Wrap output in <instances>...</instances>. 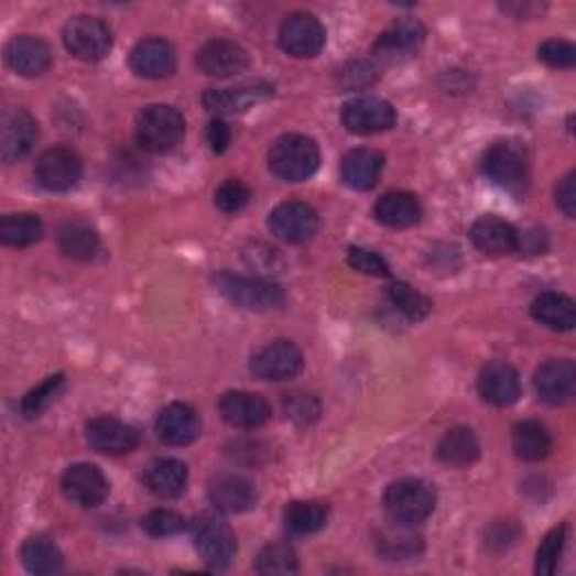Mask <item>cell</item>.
Returning a JSON list of instances; mask_svg holds the SVG:
<instances>
[{
    "mask_svg": "<svg viewBox=\"0 0 576 576\" xmlns=\"http://www.w3.org/2000/svg\"><path fill=\"white\" fill-rule=\"evenodd\" d=\"M383 507L394 525L416 528L433 515L437 507V491L426 480L405 478L388 487Z\"/></svg>",
    "mask_w": 576,
    "mask_h": 576,
    "instance_id": "obj_1",
    "label": "cell"
},
{
    "mask_svg": "<svg viewBox=\"0 0 576 576\" xmlns=\"http://www.w3.org/2000/svg\"><path fill=\"white\" fill-rule=\"evenodd\" d=\"M269 167L286 183H302L318 172L320 149L316 140L300 133H286L271 144Z\"/></svg>",
    "mask_w": 576,
    "mask_h": 576,
    "instance_id": "obj_2",
    "label": "cell"
},
{
    "mask_svg": "<svg viewBox=\"0 0 576 576\" xmlns=\"http://www.w3.org/2000/svg\"><path fill=\"white\" fill-rule=\"evenodd\" d=\"M138 144L151 153H167L185 138V118L167 104H151L135 120Z\"/></svg>",
    "mask_w": 576,
    "mask_h": 576,
    "instance_id": "obj_3",
    "label": "cell"
},
{
    "mask_svg": "<svg viewBox=\"0 0 576 576\" xmlns=\"http://www.w3.org/2000/svg\"><path fill=\"white\" fill-rule=\"evenodd\" d=\"M215 284L228 302H232L235 306H239L243 311H252V313L278 311L286 302L282 286H278L271 280L221 273L215 278Z\"/></svg>",
    "mask_w": 576,
    "mask_h": 576,
    "instance_id": "obj_4",
    "label": "cell"
},
{
    "mask_svg": "<svg viewBox=\"0 0 576 576\" xmlns=\"http://www.w3.org/2000/svg\"><path fill=\"white\" fill-rule=\"evenodd\" d=\"M192 541L198 556L213 567H228L237 554V539L228 522L215 513L205 511L192 522Z\"/></svg>",
    "mask_w": 576,
    "mask_h": 576,
    "instance_id": "obj_5",
    "label": "cell"
},
{
    "mask_svg": "<svg viewBox=\"0 0 576 576\" xmlns=\"http://www.w3.org/2000/svg\"><path fill=\"white\" fill-rule=\"evenodd\" d=\"M64 45L70 55L84 64H97L109 57L113 34L97 17H75L64 28Z\"/></svg>",
    "mask_w": 576,
    "mask_h": 576,
    "instance_id": "obj_6",
    "label": "cell"
},
{
    "mask_svg": "<svg viewBox=\"0 0 576 576\" xmlns=\"http://www.w3.org/2000/svg\"><path fill=\"white\" fill-rule=\"evenodd\" d=\"M482 170L489 181L509 192H520L528 185L530 167L528 155L515 142H496L489 146L482 161Z\"/></svg>",
    "mask_w": 576,
    "mask_h": 576,
    "instance_id": "obj_7",
    "label": "cell"
},
{
    "mask_svg": "<svg viewBox=\"0 0 576 576\" xmlns=\"http://www.w3.org/2000/svg\"><path fill=\"white\" fill-rule=\"evenodd\" d=\"M327 41L323 23L308 12H293L280 25V45L295 59L318 57Z\"/></svg>",
    "mask_w": 576,
    "mask_h": 576,
    "instance_id": "obj_8",
    "label": "cell"
},
{
    "mask_svg": "<svg viewBox=\"0 0 576 576\" xmlns=\"http://www.w3.org/2000/svg\"><path fill=\"white\" fill-rule=\"evenodd\" d=\"M84 165L79 153L70 146H50L45 149L34 167L39 185L47 192H70L81 178Z\"/></svg>",
    "mask_w": 576,
    "mask_h": 576,
    "instance_id": "obj_9",
    "label": "cell"
},
{
    "mask_svg": "<svg viewBox=\"0 0 576 576\" xmlns=\"http://www.w3.org/2000/svg\"><path fill=\"white\" fill-rule=\"evenodd\" d=\"M340 122L354 135H374L396 124V111L381 97H356L343 107Z\"/></svg>",
    "mask_w": 576,
    "mask_h": 576,
    "instance_id": "obj_10",
    "label": "cell"
},
{
    "mask_svg": "<svg viewBox=\"0 0 576 576\" xmlns=\"http://www.w3.org/2000/svg\"><path fill=\"white\" fill-rule=\"evenodd\" d=\"M302 351L291 340H275L267 347H261L250 360L252 377L271 383L291 381L302 372Z\"/></svg>",
    "mask_w": 576,
    "mask_h": 576,
    "instance_id": "obj_11",
    "label": "cell"
},
{
    "mask_svg": "<svg viewBox=\"0 0 576 576\" xmlns=\"http://www.w3.org/2000/svg\"><path fill=\"white\" fill-rule=\"evenodd\" d=\"M320 226L318 213L308 203L302 200H286L278 205L271 217H269V228L271 232L286 241V243H306L316 237Z\"/></svg>",
    "mask_w": 576,
    "mask_h": 576,
    "instance_id": "obj_12",
    "label": "cell"
},
{
    "mask_svg": "<svg viewBox=\"0 0 576 576\" xmlns=\"http://www.w3.org/2000/svg\"><path fill=\"white\" fill-rule=\"evenodd\" d=\"M64 496L84 509H95L109 498V480L95 464H73L62 478Z\"/></svg>",
    "mask_w": 576,
    "mask_h": 576,
    "instance_id": "obj_13",
    "label": "cell"
},
{
    "mask_svg": "<svg viewBox=\"0 0 576 576\" xmlns=\"http://www.w3.org/2000/svg\"><path fill=\"white\" fill-rule=\"evenodd\" d=\"M424 39H426V30L422 23L414 19H403L379 36L372 52L379 62L399 64L414 57L419 47L424 45Z\"/></svg>",
    "mask_w": 576,
    "mask_h": 576,
    "instance_id": "obj_14",
    "label": "cell"
},
{
    "mask_svg": "<svg viewBox=\"0 0 576 576\" xmlns=\"http://www.w3.org/2000/svg\"><path fill=\"white\" fill-rule=\"evenodd\" d=\"M198 68L207 77L228 79L243 73L250 66V57L243 45L228 39H215L198 50Z\"/></svg>",
    "mask_w": 576,
    "mask_h": 576,
    "instance_id": "obj_15",
    "label": "cell"
},
{
    "mask_svg": "<svg viewBox=\"0 0 576 576\" xmlns=\"http://www.w3.org/2000/svg\"><path fill=\"white\" fill-rule=\"evenodd\" d=\"M86 439L101 455H127L135 450L140 435L116 416H95L86 424Z\"/></svg>",
    "mask_w": 576,
    "mask_h": 576,
    "instance_id": "obj_16",
    "label": "cell"
},
{
    "mask_svg": "<svg viewBox=\"0 0 576 576\" xmlns=\"http://www.w3.org/2000/svg\"><path fill=\"white\" fill-rule=\"evenodd\" d=\"M129 66L144 79L172 77L176 70V50L165 39H142L131 50Z\"/></svg>",
    "mask_w": 576,
    "mask_h": 576,
    "instance_id": "obj_17",
    "label": "cell"
},
{
    "mask_svg": "<svg viewBox=\"0 0 576 576\" xmlns=\"http://www.w3.org/2000/svg\"><path fill=\"white\" fill-rule=\"evenodd\" d=\"M224 422L232 428L254 431L271 422V405L264 396L252 392H228L219 401Z\"/></svg>",
    "mask_w": 576,
    "mask_h": 576,
    "instance_id": "obj_18",
    "label": "cell"
},
{
    "mask_svg": "<svg viewBox=\"0 0 576 576\" xmlns=\"http://www.w3.org/2000/svg\"><path fill=\"white\" fill-rule=\"evenodd\" d=\"M534 385L539 396L550 405H565L576 394V368L567 358L547 360L536 370Z\"/></svg>",
    "mask_w": 576,
    "mask_h": 576,
    "instance_id": "obj_19",
    "label": "cell"
},
{
    "mask_svg": "<svg viewBox=\"0 0 576 576\" xmlns=\"http://www.w3.org/2000/svg\"><path fill=\"white\" fill-rule=\"evenodd\" d=\"M144 487L161 500H176L185 493L189 470L187 464L174 457H159L144 468Z\"/></svg>",
    "mask_w": 576,
    "mask_h": 576,
    "instance_id": "obj_20",
    "label": "cell"
},
{
    "mask_svg": "<svg viewBox=\"0 0 576 576\" xmlns=\"http://www.w3.org/2000/svg\"><path fill=\"white\" fill-rule=\"evenodd\" d=\"M155 433L170 446H189L200 435V416L187 403H170L155 419Z\"/></svg>",
    "mask_w": 576,
    "mask_h": 576,
    "instance_id": "obj_21",
    "label": "cell"
},
{
    "mask_svg": "<svg viewBox=\"0 0 576 576\" xmlns=\"http://www.w3.org/2000/svg\"><path fill=\"white\" fill-rule=\"evenodd\" d=\"M209 500L217 511L246 513L257 504V489L246 476L221 474L209 482Z\"/></svg>",
    "mask_w": 576,
    "mask_h": 576,
    "instance_id": "obj_22",
    "label": "cell"
},
{
    "mask_svg": "<svg viewBox=\"0 0 576 576\" xmlns=\"http://www.w3.org/2000/svg\"><path fill=\"white\" fill-rule=\"evenodd\" d=\"M8 66L23 77H39L52 66L50 45L32 34L14 36L6 47Z\"/></svg>",
    "mask_w": 576,
    "mask_h": 576,
    "instance_id": "obj_23",
    "label": "cell"
},
{
    "mask_svg": "<svg viewBox=\"0 0 576 576\" xmlns=\"http://www.w3.org/2000/svg\"><path fill=\"white\" fill-rule=\"evenodd\" d=\"M478 390L487 403L496 407H509L520 396L518 372L504 360H491L480 372Z\"/></svg>",
    "mask_w": 576,
    "mask_h": 576,
    "instance_id": "obj_24",
    "label": "cell"
},
{
    "mask_svg": "<svg viewBox=\"0 0 576 576\" xmlns=\"http://www.w3.org/2000/svg\"><path fill=\"white\" fill-rule=\"evenodd\" d=\"M36 138H39L36 122L28 111L17 109L8 113L3 120V131H0V153H3V161L17 163L25 159V155L34 149Z\"/></svg>",
    "mask_w": 576,
    "mask_h": 576,
    "instance_id": "obj_25",
    "label": "cell"
},
{
    "mask_svg": "<svg viewBox=\"0 0 576 576\" xmlns=\"http://www.w3.org/2000/svg\"><path fill=\"white\" fill-rule=\"evenodd\" d=\"M383 165H385L383 153L374 149H354L345 155L340 165L343 183L356 192H368L377 187L383 174Z\"/></svg>",
    "mask_w": 576,
    "mask_h": 576,
    "instance_id": "obj_26",
    "label": "cell"
},
{
    "mask_svg": "<svg viewBox=\"0 0 576 576\" xmlns=\"http://www.w3.org/2000/svg\"><path fill=\"white\" fill-rule=\"evenodd\" d=\"M273 93L267 84H246L237 88H209L203 95V104L213 113H243L257 101L267 99Z\"/></svg>",
    "mask_w": 576,
    "mask_h": 576,
    "instance_id": "obj_27",
    "label": "cell"
},
{
    "mask_svg": "<svg viewBox=\"0 0 576 576\" xmlns=\"http://www.w3.org/2000/svg\"><path fill=\"white\" fill-rule=\"evenodd\" d=\"M470 239H474L476 248L482 250L485 254L502 257L518 250L520 232L504 219L489 215V217H480L474 224V228H470Z\"/></svg>",
    "mask_w": 576,
    "mask_h": 576,
    "instance_id": "obj_28",
    "label": "cell"
},
{
    "mask_svg": "<svg viewBox=\"0 0 576 576\" xmlns=\"http://www.w3.org/2000/svg\"><path fill=\"white\" fill-rule=\"evenodd\" d=\"M422 205L410 192H388L374 205V217L390 230H407L422 221Z\"/></svg>",
    "mask_w": 576,
    "mask_h": 576,
    "instance_id": "obj_29",
    "label": "cell"
},
{
    "mask_svg": "<svg viewBox=\"0 0 576 576\" xmlns=\"http://www.w3.org/2000/svg\"><path fill=\"white\" fill-rule=\"evenodd\" d=\"M532 318L552 332H572L576 325L574 300L563 293H543L532 302Z\"/></svg>",
    "mask_w": 576,
    "mask_h": 576,
    "instance_id": "obj_30",
    "label": "cell"
},
{
    "mask_svg": "<svg viewBox=\"0 0 576 576\" xmlns=\"http://www.w3.org/2000/svg\"><path fill=\"white\" fill-rule=\"evenodd\" d=\"M329 507L318 500H295L284 509V528L293 536H311L325 530Z\"/></svg>",
    "mask_w": 576,
    "mask_h": 576,
    "instance_id": "obj_31",
    "label": "cell"
},
{
    "mask_svg": "<svg viewBox=\"0 0 576 576\" xmlns=\"http://www.w3.org/2000/svg\"><path fill=\"white\" fill-rule=\"evenodd\" d=\"M437 457L448 464V466H470L480 459V439L470 428H453L448 431L439 446H437Z\"/></svg>",
    "mask_w": 576,
    "mask_h": 576,
    "instance_id": "obj_32",
    "label": "cell"
},
{
    "mask_svg": "<svg viewBox=\"0 0 576 576\" xmlns=\"http://www.w3.org/2000/svg\"><path fill=\"white\" fill-rule=\"evenodd\" d=\"M21 561L30 574L47 576L57 574L64 567V554L55 541L45 536H32L21 547Z\"/></svg>",
    "mask_w": 576,
    "mask_h": 576,
    "instance_id": "obj_33",
    "label": "cell"
},
{
    "mask_svg": "<svg viewBox=\"0 0 576 576\" xmlns=\"http://www.w3.org/2000/svg\"><path fill=\"white\" fill-rule=\"evenodd\" d=\"M57 243L75 261H90L99 252V237L86 221H66L57 232Z\"/></svg>",
    "mask_w": 576,
    "mask_h": 576,
    "instance_id": "obj_34",
    "label": "cell"
},
{
    "mask_svg": "<svg viewBox=\"0 0 576 576\" xmlns=\"http://www.w3.org/2000/svg\"><path fill=\"white\" fill-rule=\"evenodd\" d=\"M513 450L525 461H541L552 450V435L541 422H520L513 428Z\"/></svg>",
    "mask_w": 576,
    "mask_h": 576,
    "instance_id": "obj_35",
    "label": "cell"
},
{
    "mask_svg": "<svg viewBox=\"0 0 576 576\" xmlns=\"http://www.w3.org/2000/svg\"><path fill=\"white\" fill-rule=\"evenodd\" d=\"M43 235V224L36 215H8L0 221V241L12 248H28Z\"/></svg>",
    "mask_w": 576,
    "mask_h": 576,
    "instance_id": "obj_36",
    "label": "cell"
},
{
    "mask_svg": "<svg viewBox=\"0 0 576 576\" xmlns=\"http://www.w3.org/2000/svg\"><path fill=\"white\" fill-rule=\"evenodd\" d=\"M297 554L286 543H273L267 545L257 554L254 572L264 576H284V574H297Z\"/></svg>",
    "mask_w": 576,
    "mask_h": 576,
    "instance_id": "obj_37",
    "label": "cell"
},
{
    "mask_svg": "<svg viewBox=\"0 0 576 576\" xmlns=\"http://www.w3.org/2000/svg\"><path fill=\"white\" fill-rule=\"evenodd\" d=\"M388 295H390V302L412 323L426 320L428 313L433 311V302L424 293H419L416 289H412L405 282H394L388 289Z\"/></svg>",
    "mask_w": 576,
    "mask_h": 576,
    "instance_id": "obj_38",
    "label": "cell"
},
{
    "mask_svg": "<svg viewBox=\"0 0 576 576\" xmlns=\"http://www.w3.org/2000/svg\"><path fill=\"white\" fill-rule=\"evenodd\" d=\"M64 383H66V377L64 374H55V377L45 379L39 388L30 390L23 396V401H21V414L25 419H30V422H32V419H39L52 405V401L57 399V394L62 392Z\"/></svg>",
    "mask_w": 576,
    "mask_h": 576,
    "instance_id": "obj_39",
    "label": "cell"
},
{
    "mask_svg": "<svg viewBox=\"0 0 576 576\" xmlns=\"http://www.w3.org/2000/svg\"><path fill=\"white\" fill-rule=\"evenodd\" d=\"M412 528H401L396 525V532H385L381 534V539L377 541L379 552L390 558V561H403V558H412L419 552H422V539L414 536L410 532Z\"/></svg>",
    "mask_w": 576,
    "mask_h": 576,
    "instance_id": "obj_40",
    "label": "cell"
},
{
    "mask_svg": "<svg viewBox=\"0 0 576 576\" xmlns=\"http://www.w3.org/2000/svg\"><path fill=\"white\" fill-rule=\"evenodd\" d=\"M565 541H567V530L561 525V528H554L539 545L536 550V574L539 576H552L561 563V556H563V550H565Z\"/></svg>",
    "mask_w": 576,
    "mask_h": 576,
    "instance_id": "obj_41",
    "label": "cell"
},
{
    "mask_svg": "<svg viewBox=\"0 0 576 576\" xmlns=\"http://www.w3.org/2000/svg\"><path fill=\"white\" fill-rule=\"evenodd\" d=\"M142 530L153 539L176 536L185 530V518L172 509H153L142 518Z\"/></svg>",
    "mask_w": 576,
    "mask_h": 576,
    "instance_id": "obj_42",
    "label": "cell"
},
{
    "mask_svg": "<svg viewBox=\"0 0 576 576\" xmlns=\"http://www.w3.org/2000/svg\"><path fill=\"white\" fill-rule=\"evenodd\" d=\"M215 203L217 207L221 209V213L226 215H237L241 213V209L250 203V189L246 183L237 181V178H230L226 181L217 194H215Z\"/></svg>",
    "mask_w": 576,
    "mask_h": 576,
    "instance_id": "obj_43",
    "label": "cell"
},
{
    "mask_svg": "<svg viewBox=\"0 0 576 576\" xmlns=\"http://www.w3.org/2000/svg\"><path fill=\"white\" fill-rule=\"evenodd\" d=\"M347 261L349 267L358 273H365V275H372V278H388L390 275V267L388 261L374 252V250H368V248H349V254H347Z\"/></svg>",
    "mask_w": 576,
    "mask_h": 576,
    "instance_id": "obj_44",
    "label": "cell"
},
{
    "mask_svg": "<svg viewBox=\"0 0 576 576\" xmlns=\"http://www.w3.org/2000/svg\"><path fill=\"white\" fill-rule=\"evenodd\" d=\"M539 59L552 68H574L576 47L563 39H550L539 47Z\"/></svg>",
    "mask_w": 576,
    "mask_h": 576,
    "instance_id": "obj_45",
    "label": "cell"
},
{
    "mask_svg": "<svg viewBox=\"0 0 576 576\" xmlns=\"http://www.w3.org/2000/svg\"><path fill=\"white\" fill-rule=\"evenodd\" d=\"M286 416L293 419L295 424H311L316 422L320 414V403L311 394H291L284 403Z\"/></svg>",
    "mask_w": 576,
    "mask_h": 576,
    "instance_id": "obj_46",
    "label": "cell"
},
{
    "mask_svg": "<svg viewBox=\"0 0 576 576\" xmlns=\"http://www.w3.org/2000/svg\"><path fill=\"white\" fill-rule=\"evenodd\" d=\"M520 536V528L513 520H498L487 532V547L491 552H504L509 550Z\"/></svg>",
    "mask_w": 576,
    "mask_h": 576,
    "instance_id": "obj_47",
    "label": "cell"
},
{
    "mask_svg": "<svg viewBox=\"0 0 576 576\" xmlns=\"http://www.w3.org/2000/svg\"><path fill=\"white\" fill-rule=\"evenodd\" d=\"M556 205L567 219L576 217V174L569 172L561 183L556 185Z\"/></svg>",
    "mask_w": 576,
    "mask_h": 576,
    "instance_id": "obj_48",
    "label": "cell"
},
{
    "mask_svg": "<svg viewBox=\"0 0 576 576\" xmlns=\"http://www.w3.org/2000/svg\"><path fill=\"white\" fill-rule=\"evenodd\" d=\"M374 77H377V73L368 62H354L343 70V84L349 88L368 86L374 81Z\"/></svg>",
    "mask_w": 576,
    "mask_h": 576,
    "instance_id": "obj_49",
    "label": "cell"
},
{
    "mask_svg": "<svg viewBox=\"0 0 576 576\" xmlns=\"http://www.w3.org/2000/svg\"><path fill=\"white\" fill-rule=\"evenodd\" d=\"M230 140H232V131H230V127L224 120L217 118V120L209 122V127H207V142H209V146H213L215 153H224L228 149Z\"/></svg>",
    "mask_w": 576,
    "mask_h": 576,
    "instance_id": "obj_50",
    "label": "cell"
},
{
    "mask_svg": "<svg viewBox=\"0 0 576 576\" xmlns=\"http://www.w3.org/2000/svg\"><path fill=\"white\" fill-rule=\"evenodd\" d=\"M502 10H504V12H509V14H513L515 19H530V17H534V14L543 12V8H541V6H534V3H525V6H520V3H513V6H502Z\"/></svg>",
    "mask_w": 576,
    "mask_h": 576,
    "instance_id": "obj_51",
    "label": "cell"
},
{
    "mask_svg": "<svg viewBox=\"0 0 576 576\" xmlns=\"http://www.w3.org/2000/svg\"><path fill=\"white\" fill-rule=\"evenodd\" d=\"M520 239H530L532 241V246H528L525 250H530V252H543L545 248H547V237H545V232H528V235H520Z\"/></svg>",
    "mask_w": 576,
    "mask_h": 576,
    "instance_id": "obj_52",
    "label": "cell"
}]
</instances>
